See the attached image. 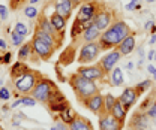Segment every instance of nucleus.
Segmentation results:
<instances>
[{
    "label": "nucleus",
    "mask_w": 156,
    "mask_h": 130,
    "mask_svg": "<svg viewBox=\"0 0 156 130\" xmlns=\"http://www.w3.org/2000/svg\"><path fill=\"white\" fill-rule=\"evenodd\" d=\"M131 33H132V30H131L129 24H126L123 19H116L107 30H104L101 33L98 43L102 51H110L113 48H117V45Z\"/></svg>",
    "instance_id": "1"
},
{
    "label": "nucleus",
    "mask_w": 156,
    "mask_h": 130,
    "mask_svg": "<svg viewBox=\"0 0 156 130\" xmlns=\"http://www.w3.org/2000/svg\"><path fill=\"white\" fill-rule=\"evenodd\" d=\"M68 82L71 85V88L74 90V93L77 96V100L81 103L83 100L89 99L90 96L96 94L101 91L99 85L96 84V81H92V79H87L84 76H81L80 74L74 72L68 76Z\"/></svg>",
    "instance_id": "2"
},
{
    "label": "nucleus",
    "mask_w": 156,
    "mask_h": 130,
    "mask_svg": "<svg viewBox=\"0 0 156 130\" xmlns=\"http://www.w3.org/2000/svg\"><path fill=\"white\" fill-rule=\"evenodd\" d=\"M57 90H58V87L56 85L54 81H51V79H48L45 76H41L39 81L36 82V85H35V88L32 90L30 96L35 97L36 102H41V103L47 105V102L50 100V97L56 93Z\"/></svg>",
    "instance_id": "3"
},
{
    "label": "nucleus",
    "mask_w": 156,
    "mask_h": 130,
    "mask_svg": "<svg viewBox=\"0 0 156 130\" xmlns=\"http://www.w3.org/2000/svg\"><path fill=\"white\" fill-rule=\"evenodd\" d=\"M42 75L36 72V70H32V69H29L26 74H23L21 76H18L17 79H14L12 82H14V87H15V91H18L20 94H30L32 93V90L35 88V85H36V82L39 81V78H41Z\"/></svg>",
    "instance_id": "4"
},
{
    "label": "nucleus",
    "mask_w": 156,
    "mask_h": 130,
    "mask_svg": "<svg viewBox=\"0 0 156 130\" xmlns=\"http://www.w3.org/2000/svg\"><path fill=\"white\" fill-rule=\"evenodd\" d=\"M101 46L98 42H87V43H83L81 48H80V53H78L77 61L83 66V64H92L95 63L99 54H101Z\"/></svg>",
    "instance_id": "5"
},
{
    "label": "nucleus",
    "mask_w": 156,
    "mask_h": 130,
    "mask_svg": "<svg viewBox=\"0 0 156 130\" xmlns=\"http://www.w3.org/2000/svg\"><path fill=\"white\" fill-rule=\"evenodd\" d=\"M54 51H56V48H53L47 42L41 40L36 36L32 37V53H33L32 58H35L33 61H39V60L47 61V60H50L51 57L54 56Z\"/></svg>",
    "instance_id": "6"
},
{
    "label": "nucleus",
    "mask_w": 156,
    "mask_h": 130,
    "mask_svg": "<svg viewBox=\"0 0 156 130\" xmlns=\"http://www.w3.org/2000/svg\"><path fill=\"white\" fill-rule=\"evenodd\" d=\"M77 74L81 76L92 79V81H105L107 75L104 74L102 67L99 66V63H92V64H83L77 69Z\"/></svg>",
    "instance_id": "7"
},
{
    "label": "nucleus",
    "mask_w": 156,
    "mask_h": 130,
    "mask_svg": "<svg viewBox=\"0 0 156 130\" xmlns=\"http://www.w3.org/2000/svg\"><path fill=\"white\" fill-rule=\"evenodd\" d=\"M101 8H102V5L98 3V2H93V0L84 2V3L80 6V9H78L77 18L80 19L81 22H84V21H93L95 15L99 12Z\"/></svg>",
    "instance_id": "8"
},
{
    "label": "nucleus",
    "mask_w": 156,
    "mask_h": 130,
    "mask_svg": "<svg viewBox=\"0 0 156 130\" xmlns=\"http://www.w3.org/2000/svg\"><path fill=\"white\" fill-rule=\"evenodd\" d=\"M122 57H123V56L119 53V50H117V48H113V50H110L105 56L102 57L98 63H99V66L102 67L104 74L108 76V75H110V72H111V70L116 67V64L119 63V60H120Z\"/></svg>",
    "instance_id": "9"
},
{
    "label": "nucleus",
    "mask_w": 156,
    "mask_h": 130,
    "mask_svg": "<svg viewBox=\"0 0 156 130\" xmlns=\"http://www.w3.org/2000/svg\"><path fill=\"white\" fill-rule=\"evenodd\" d=\"M36 19H38V21H36V24H35V29H39V30H42V32H45V33L54 36L60 43H63L65 35H60L58 32H56V29L53 27V24H51V21H50V17H47L45 14H42V15H39Z\"/></svg>",
    "instance_id": "10"
},
{
    "label": "nucleus",
    "mask_w": 156,
    "mask_h": 130,
    "mask_svg": "<svg viewBox=\"0 0 156 130\" xmlns=\"http://www.w3.org/2000/svg\"><path fill=\"white\" fill-rule=\"evenodd\" d=\"M81 105H83L86 109H89L92 114H95V115L99 117V114L104 112V96H102V93L99 91V93L90 96L89 99L83 100Z\"/></svg>",
    "instance_id": "11"
},
{
    "label": "nucleus",
    "mask_w": 156,
    "mask_h": 130,
    "mask_svg": "<svg viewBox=\"0 0 156 130\" xmlns=\"http://www.w3.org/2000/svg\"><path fill=\"white\" fill-rule=\"evenodd\" d=\"M113 15L114 14H113L111 9H105L102 6L99 9V12L95 15V18H93V24L96 26V29H99L101 32H104V30H107L113 24Z\"/></svg>",
    "instance_id": "12"
},
{
    "label": "nucleus",
    "mask_w": 156,
    "mask_h": 130,
    "mask_svg": "<svg viewBox=\"0 0 156 130\" xmlns=\"http://www.w3.org/2000/svg\"><path fill=\"white\" fill-rule=\"evenodd\" d=\"M125 123H120L111 114H99V130H123Z\"/></svg>",
    "instance_id": "13"
},
{
    "label": "nucleus",
    "mask_w": 156,
    "mask_h": 130,
    "mask_svg": "<svg viewBox=\"0 0 156 130\" xmlns=\"http://www.w3.org/2000/svg\"><path fill=\"white\" fill-rule=\"evenodd\" d=\"M138 93H136V90H135V87H126L123 91H122V94L117 97L120 102H122V105L129 111L134 105L136 103V100H138Z\"/></svg>",
    "instance_id": "14"
},
{
    "label": "nucleus",
    "mask_w": 156,
    "mask_h": 130,
    "mask_svg": "<svg viewBox=\"0 0 156 130\" xmlns=\"http://www.w3.org/2000/svg\"><path fill=\"white\" fill-rule=\"evenodd\" d=\"M101 30L96 29V26L93 24V26H90L89 29H86L83 33H81V36L78 37L77 40L74 42V43H87V42H98V39L101 36Z\"/></svg>",
    "instance_id": "15"
},
{
    "label": "nucleus",
    "mask_w": 156,
    "mask_h": 130,
    "mask_svg": "<svg viewBox=\"0 0 156 130\" xmlns=\"http://www.w3.org/2000/svg\"><path fill=\"white\" fill-rule=\"evenodd\" d=\"M135 35H134V32L129 35V36H126L119 45H117V50H119V53L122 54V56H129V54H132L134 53V50H135Z\"/></svg>",
    "instance_id": "16"
},
{
    "label": "nucleus",
    "mask_w": 156,
    "mask_h": 130,
    "mask_svg": "<svg viewBox=\"0 0 156 130\" xmlns=\"http://www.w3.org/2000/svg\"><path fill=\"white\" fill-rule=\"evenodd\" d=\"M72 11H74V3H72V0H57V2H56V12H57L58 15L65 17L66 19L71 17Z\"/></svg>",
    "instance_id": "17"
},
{
    "label": "nucleus",
    "mask_w": 156,
    "mask_h": 130,
    "mask_svg": "<svg viewBox=\"0 0 156 130\" xmlns=\"http://www.w3.org/2000/svg\"><path fill=\"white\" fill-rule=\"evenodd\" d=\"M69 130H93V126L89 118L77 115V118L69 124Z\"/></svg>",
    "instance_id": "18"
},
{
    "label": "nucleus",
    "mask_w": 156,
    "mask_h": 130,
    "mask_svg": "<svg viewBox=\"0 0 156 130\" xmlns=\"http://www.w3.org/2000/svg\"><path fill=\"white\" fill-rule=\"evenodd\" d=\"M50 21L53 24V27L56 29V32H58L60 35H65V29H66V21L68 19L62 15H58L57 12L54 11L51 15H50Z\"/></svg>",
    "instance_id": "19"
},
{
    "label": "nucleus",
    "mask_w": 156,
    "mask_h": 130,
    "mask_svg": "<svg viewBox=\"0 0 156 130\" xmlns=\"http://www.w3.org/2000/svg\"><path fill=\"white\" fill-rule=\"evenodd\" d=\"M110 78H108V81H110V84L113 85V87H122L123 84H125V76H123V70L120 69V67H114L110 75H108Z\"/></svg>",
    "instance_id": "20"
},
{
    "label": "nucleus",
    "mask_w": 156,
    "mask_h": 130,
    "mask_svg": "<svg viewBox=\"0 0 156 130\" xmlns=\"http://www.w3.org/2000/svg\"><path fill=\"white\" fill-rule=\"evenodd\" d=\"M33 36L39 37L41 40H44V42H47L48 45H51L53 48H60L62 46V43L58 42L57 39L54 36H51V35H48V33H45V32H42V30H39V29H35V33H33Z\"/></svg>",
    "instance_id": "21"
},
{
    "label": "nucleus",
    "mask_w": 156,
    "mask_h": 130,
    "mask_svg": "<svg viewBox=\"0 0 156 130\" xmlns=\"http://www.w3.org/2000/svg\"><path fill=\"white\" fill-rule=\"evenodd\" d=\"M29 69H30V67L27 66V63H26V61H21V60H18V61H15V63L12 64L9 75H11V78H12V81H14V79H17V78H18V76H21L23 74H26Z\"/></svg>",
    "instance_id": "22"
},
{
    "label": "nucleus",
    "mask_w": 156,
    "mask_h": 130,
    "mask_svg": "<svg viewBox=\"0 0 156 130\" xmlns=\"http://www.w3.org/2000/svg\"><path fill=\"white\" fill-rule=\"evenodd\" d=\"M116 120H119L120 123H125L126 121V114H128V109L122 105V102L117 99V102L114 103V106H113V109H111V112H110Z\"/></svg>",
    "instance_id": "23"
},
{
    "label": "nucleus",
    "mask_w": 156,
    "mask_h": 130,
    "mask_svg": "<svg viewBox=\"0 0 156 130\" xmlns=\"http://www.w3.org/2000/svg\"><path fill=\"white\" fill-rule=\"evenodd\" d=\"M74 60H77V57H75V48H74V45H71V46H68L65 51H63V54L60 56V64L62 66H69Z\"/></svg>",
    "instance_id": "24"
},
{
    "label": "nucleus",
    "mask_w": 156,
    "mask_h": 130,
    "mask_svg": "<svg viewBox=\"0 0 156 130\" xmlns=\"http://www.w3.org/2000/svg\"><path fill=\"white\" fill-rule=\"evenodd\" d=\"M147 114H144V112L138 111L134 115V118H132V121H131V127H134V129H138V130H143V127L147 124Z\"/></svg>",
    "instance_id": "25"
},
{
    "label": "nucleus",
    "mask_w": 156,
    "mask_h": 130,
    "mask_svg": "<svg viewBox=\"0 0 156 130\" xmlns=\"http://www.w3.org/2000/svg\"><path fill=\"white\" fill-rule=\"evenodd\" d=\"M32 57H33V53H32V40L30 42H24L18 48V60L26 61V60H29Z\"/></svg>",
    "instance_id": "26"
},
{
    "label": "nucleus",
    "mask_w": 156,
    "mask_h": 130,
    "mask_svg": "<svg viewBox=\"0 0 156 130\" xmlns=\"http://www.w3.org/2000/svg\"><path fill=\"white\" fill-rule=\"evenodd\" d=\"M77 115H78V114L75 112V109L69 106L68 109H65L63 112H60V114H58V120H62L63 123H66V124L69 126V124H71V123L77 118Z\"/></svg>",
    "instance_id": "27"
},
{
    "label": "nucleus",
    "mask_w": 156,
    "mask_h": 130,
    "mask_svg": "<svg viewBox=\"0 0 156 130\" xmlns=\"http://www.w3.org/2000/svg\"><path fill=\"white\" fill-rule=\"evenodd\" d=\"M84 32V29H83V22L80 21V19L75 17L74 19V24H72V27H71V39L75 42L78 37L81 36V33Z\"/></svg>",
    "instance_id": "28"
},
{
    "label": "nucleus",
    "mask_w": 156,
    "mask_h": 130,
    "mask_svg": "<svg viewBox=\"0 0 156 130\" xmlns=\"http://www.w3.org/2000/svg\"><path fill=\"white\" fill-rule=\"evenodd\" d=\"M116 102H117V97H114L111 93L105 94V96H104V112H105V114H110Z\"/></svg>",
    "instance_id": "29"
},
{
    "label": "nucleus",
    "mask_w": 156,
    "mask_h": 130,
    "mask_svg": "<svg viewBox=\"0 0 156 130\" xmlns=\"http://www.w3.org/2000/svg\"><path fill=\"white\" fill-rule=\"evenodd\" d=\"M71 106V103L68 102V99L66 100H63V102H60V103H54V105H48V109L50 112H53V114H60V112H63L65 109H68Z\"/></svg>",
    "instance_id": "30"
},
{
    "label": "nucleus",
    "mask_w": 156,
    "mask_h": 130,
    "mask_svg": "<svg viewBox=\"0 0 156 130\" xmlns=\"http://www.w3.org/2000/svg\"><path fill=\"white\" fill-rule=\"evenodd\" d=\"M152 81L150 79H146V81H143V82H140V84H136L135 85V90L136 93H138V96H141L143 93H146L149 88H152Z\"/></svg>",
    "instance_id": "31"
},
{
    "label": "nucleus",
    "mask_w": 156,
    "mask_h": 130,
    "mask_svg": "<svg viewBox=\"0 0 156 130\" xmlns=\"http://www.w3.org/2000/svg\"><path fill=\"white\" fill-rule=\"evenodd\" d=\"M24 15H26L29 19H36L39 17V11L33 6V5H29V6L24 8Z\"/></svg>",
    "instance_id": "32"
},
{
    "label": "nucleus",
    "mask_w": 156,
    "mask_h": 130,
    "mask_svg": "<svg viewBox=\"0 0 156 130\" xmlns=\"http://www.w3.org/2000/svg\"><path fill=\"white\" fill-rule=\"evenodd\" d=\"M24 39H26V36H21V35L15 33V32L11 33V43H12L14 46H18L20 48V46L24 43Z\"/></svg>",
    "instance_id": "33"
},
{
    "label": "nucleus",
    "mask_w": 156,
    "mask_h": 130,
    "mask_svg": "<svg viewBox=\"0 0 156 130\" xmlns=\"http://www.w3.org/2000/svg\"><path fill=\"white\" fill-rule=\"evenodd\" d=\"M14 32L21 35V36H27V35H29V29L26 27L24 22H17V24L14 26Z\"/></svg>",
    "instance_id": "34"
},
{
    "label": "nucleus",
    "mask_w": 156,
    "mask_h": 130,
    "mask_svg": "<svg viewBox=\"0 0 156 130\" xmlns=\"http://www.w3.org/2000/svg\"><path fill=\"white\" fill-rule=\"evenodd\" d=\"M21 100H23V105H24V106H29V108H30V106H35V105L38 103V102H36V99H35V97H32L30 94L23 96V97H21Z\"/></svg>",
    "instance_id": "35"
},
{
    "label": "nucleus",
    "mask_w": 156,
    "mask_h": 130,
    "mask_svg": "<svg viewBox=\"0 0 156 130\" xmlns=\"http://www.w3.org/2000/svg\"><path fill=\"white\" fill-rule=\"evenodd\" d=\"M155 99H156V97H150V96H149V97H146V100L141 103V106H140V109H138V111L146 112L147 109H149V108H150V105L155 102Z\"/></svg>",
    "instance_id": "36"
},
{
    "label": "nucleus",
    "mask_w": 156,
    "mask_h": 130,
    "mask_svg": "<svg viewBox=\"0 0 156 130\" xmlns=\"http://www.w3.org/2000/svg\"><path fill=\"white\" fill-rule=\"evenodd\" d=\"M125 9H126V11H140V9H141V3H140V0H131V2L125 6Z\"/></svg>",
    "instance_id": "37"
},
{
    "label": "nucleus",
    "mask_w": 156,
    "mask_h": 130,
    "mask_svg": "<svg viewBox=\"0 0 156 130\" xmlns=\"http://www.w3.org/2000/svg\"><path fill=\"white\" fill-rule=\"evenodd\" d=\"M12 96H11V90L8 88V87H0V100H3V102H6V100H9Z\"/></svg>",
    "instance_id": "38"
},
{
    "label": "nucleus",
    "mask_w": 156,
    "mask_h": 130,
    "mask_svg": "<svg viewBox=\"0 0 156 130\" xmlns=\"http://www.w3.org/2000/svg\"><path fill=\"white\" fill-rule=\"evenodd\" d=\"M146 114H147L149 118H156V99H155V102L150 105V108L146 111Z\"/></svg>",
    "instance_id": "39"
},
{
    "label": "nucleus",
    "mask_w": 156,
    "mask_h": 130,
    "mask_svg": "<svg viewBox=\"0 0 156 130\" xmlns=\"http://www.w3.org/2000/svg\"><path fill=\"white\" fill-rule=\"evenodd\" d=\"M12 60V53L11 51H6L3 56H2V64H9Z\"/></svg>",
    "instance_id": "40"
},
{
    "label": "nucleus",
    "mask_w": 156,
    "mask_h": 130,
    "mask_svg": "<svg viewBox=\"0 0 156 130\" xmlns=\"http://www.w3.org/2000/svg\"><path fill=\"white\" fill-rule=\"evenodd\" d=\"M8 8L5 6V5H0V18L3 19V21H6L8 19Z\"/></svg>",
    "instance_id": "41"
},
{
    "label": "nucleus",
    "mask_w": 156,
    "mask_h": 130,
    "mask_svg": "<svg viewBox=\"0 0 156 130\" xmlns=\"http://www.w3.org/2000/svg\"><path fill=\"white\" fill-rule=\"evenodd\" d=\"M54 124L58 127V130H69V126H68L66 123H63L62 120H58V118L56 120V123H54Z\"/></svg>",
    "instance_id": "42"
},
{
    "label": "nucleus",
    "mask_w": 156,
    "mask_h": 130,
    "mask_svg": "<svg viewBox=\"0 0 156 130\" xmlns=\"http://www.w3.org/2000/svg\"><path fill=\"white\" fill-rule=\"evenodd\" d=\"M147 70H149V74L152 75V76H153V79L156 81V67L155 66H153V64H149V66H147Z\"/></svg>",
    "instance_id": "43"
},
{
    "label": "nucleus",
    "mask_w": 156,
    "mask_h": 130,
    "mask_svg": "<svg viewBox=\"0 0 156 130\" xmlns=\"http://www.w3.org/2000/svg\"><path fill=\"white\" fill-rule=\"evenodd\" d=\"M20 105H23V100H21V97L15 99V102L12 103V106H11V108H17V106H20Z\"/></svg>",
    "instance_id": "44"
},
{
    "label": "nucleus",
    "mask_w": 156,
    "mask_h": 130,
    "mask_svg": "<svg viewBox=\"0 0 156 130\" xmlns=\"http://www.w3.org/2000/svg\"><path fill=\"white\" fill-rule=\"evenodd\" d=\"M153 26H155V22H153V21H147V22H146V26H144V29H146V30H150Z\"/></svg>",
    "instance_id": "45"
},
{
    "label": "nucleus",
    "mask_w": 156,
    "mask_h": 130,
    "mask_svg": "<svg viewBox=\"0 0 156 130\" xmlns=\"http://www.w3.org/2000/svg\"><path fill=\"white\" fill-rule=\"evenodd\" d=\"M6 48H8V43L3 40V39H0V50H3V51H6Z\"/></svg>",
    "instance_id": "46"
},
{
    "label": "nucleus",
    "mask_w": 156,
    "mask_h": 130,
    "mask_svg": "<svg viewBox=\"0 0 156 130\" xmlns=\"http://www.w3.org/2000/svg\"><path fill=\"white\" fill-rule=\"evenodd\" d=\"M147 58H149V60H153V58H155V50H150V51H149Z\"/></svg>",
    "instance_id": "47"
},
{
    "label": "nucleus",
    "mask_w": 156,
    "mask_h": 130,
    "mask_svg": "<svg viewBox=\"0 0 156 130\" xmlns=\"http://www.w3.org/2000/svg\"><path fill=\"white\" fill-rule=\"evenodd\" d=\"M155 42H156V35H155V33H152V37H150V40H149V43H150V45H153Z\"/></svg>",
    "instance_id": "48"
},
{
    "label": "nucleus",
    "mask_w": 156,
    "mask_h": 130,
    "mask_svg": "<svg viewBox=\"0 0 156 130\" xmlns=\"http://www.w3.org/2000/svg\"><path fill=\"white\" fill-rule=\"evenodd\" d=\"M132 67H134V63H132V61H129V63L126 64V69H132Z\"/></svg>",
    "instance_id": "49"
},
{
    "label": "nucleus",
    "mask_w": 156,
    "mask_h": 130,
    "mask_svg": "<svg viewBox=\"0 0 156 130\" xmlns=\"http://www.w3.org/2000/svg\"><path fill=\"white\" fill-rule=\"evenodd\" d=\"M2 111H3V112H8V111H9V106H6V105H5V106L2 108Z\"/></svg>",
    "instance_id": "50"
},
{
    "label": "nucleus",
    "mask_w": 156,
    "mask_h": 130,
    "mask_svg": "<svg viewBox=\"0 0 156 130\" xmlns=\"http://www.w3.org/2000/svg\"><path fill=\"white\" fill-rule=\"evenodd\" d=\"M29 2H30V5H36V3L41 2V0H29Z\"/></svg>",
    "instance_id": "51"
},
{
    "label": "nucleus",
    "mask_w": 156,
    "mask_h": 130,
    "mask_svg": "<svg viewBox=\"0 0 156 130\" xmlns=\"http://www.w3.org/2000/svg\"><path fill=\"white\" fill-rule=\"evenodd\" d=\"M50 130H58V127H57V126H56V124H54V126H53V127H51V129H50Z\"/></svg>",
    "instance_id": "52"
},
{
    "label": "nucleus",
    "mask_w": 156,
    "mask_h": 130,
    "mask_svg": "<svg viewBox=\"0 0 156 130\" xmlns=\"http://www.w3.org/2000/svg\"><path fill=\"white\" fill-rule=\"evenodd\" d=\"M144 2H147V3H152V2H156V0H144Z\"/></svg>",
    "instance_id": "53"
},
{
    "label": "nucleus",
    "mask_w": 156,
    "mask_h": 130,
    "mask_svg": "<svg viewBox=\"0 0 156 130\" xmlns=\"http://www.w3.org/2000/svg\"><path fill=\"white\" fill-rule=\"evenodd\" d=\"M0 64H2V56H0Z\"/></svg>",
    "instance_id": "54"
},
{
    "label": "nucleus",
    "mask_w": 156,
    "mask_h": 130,
    "mask_svg": "<svg viewBox=\"0 0 156 130\" xmlns=\"http://www.w3.org/2000/svg\"><path fill=\"white\" fill-rule=\"evenodd\" d=\"M155 60H156V50H155Z\"/></svg>",
    "instance_id": "55"
},
{
    "label": "nucleus",
    "mask_w": 156,
    "mask_h": 130,
    "mask_svg": "<svg viewBox=\"0 0 156 130\" xmlns=\"http://www.w3.org/2000/svg\"><path fill=\"white\" fill-rule=\"evenodd\" d=\"M20 2H24V0H20Z\"/></svg>",
    "instance_id": "56"
},
{
    "label": "nucleus",
    "mask_w": 156,
    "mask_h": 130,
    "mask_svg": "<svg viewBox=\"0 0 156 130\" xmlns=\"http://www.w3.org/2000/svg\"><path fill=\"white\" fill-rule=\"evenodd\" d=\"M0 130H3V129H2V127H0Z\"/></svg>",
    "instance_id": "57"
}]
</instances>
